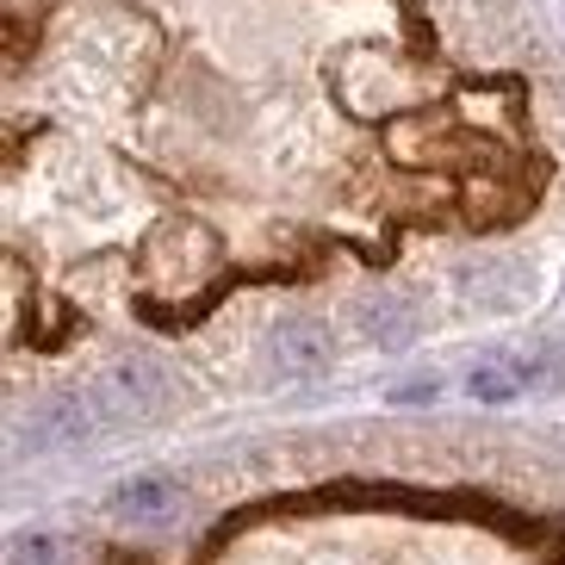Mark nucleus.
<instances>
[{"label": "nucleus", "instance_id": "9", "mask_svg": "<svg viewBox=\"0 0 565 565\" xmlns=\"http://www.w3.org/2000/svg\"><path fill=\"white\" fill-rule=\"evenodd\" d=\"M423 404V398H435V380H411V385H392V404Z\"/></svg>", "mask_w": 565, "mask_h": 565}, {"label": "nucleus", "instance_id": "2", "mask_svg": "<svg viewBox=\"0 0 565 565\" xmlns=\"http://www.w3.org/2000/svg\"><path fill=\"white\" fill-rule=\"evenodd\" d=\"M106 423H100V411H94L87 392H44V398L25 411V423H19V448L25 454H75Z\"/></svg>", "mask_w": 565, "mask_h": 565}, {"label": "nucleus", "instance_id": "4", "mask_svg": "<svg viewBox=\"0 0 565 565\" xmlns=\"http://www.w3.org/2000/svg\"><path fill=\"white\" fill-rule=\"evenodd\" d=\"M335 361V335L317 317H280L274 323V366L286 380H317Z\"/></svg>", "mask_w": 565, "mask_h": 565}, {"label": "nucleus", "instance_id": "8", "mask_svg": "<svg viewBox=\"0 0 565 565\" xmlns=\"http://www.w3.org/2000/svg\"><path fill=\"white\" fill-rule=\"evenodd\" d=\"M534 385H547V392H565V342H553V349H541L529 361Z\"/></svg>", "mask_w": 565, "mask_h": 565}, {"label": "nucleus", "instance_id": "5", "mask_svg": "<svg viewBox=\"0 0 565 565\" xmlns=\"http://www.w3.org/2000/svg\"><path fill=\"white\" fill-rule=\"evenodd\" d=\"M354 323H361V335L373 349H404L416 335V305L398 299V292H380V299H366L361 311H354Z\"/></svg>", "mask_w": 565, "mask_h": 565}, {"label": "nucleus", "instance_id": "1", "mask_svg": "<svg viewBox=\"0 0 565 565\" xmlns=\"http://www.w3.org/2000/svg\"><path fill=\"white\" fill-rule=\"evenodd\" d=\"M87 398L100 411V423H137L168 404V366L156 354H113V361L87 380Z\"/></svg>", "mask_w": 565, "mask_h": 565}, {"label": "nucleus", "instance_id": "3", "mask_svg": "<svg viewBox=\"0 0 565 565\" xmlns=\"http://www.w3.org/2000/svg\"><path fill=\"white\" fill-rule=\"evenodd\" d=\"M106 510L118 522H131V529H162V522L181 515V484L168 479V472H131V479L113 484Z\"/></svg>", "mask_w": 565, "mask_h": 565}, {"label": "nucleus", "instance_id": "7", "mask_svg": "<svg viewBox=\"0 0 565 565\" xmlns=\"http://www.w3.org/2000/svg\"><path fill=\"white\" fill-rule=\"evenodd\" d=\"M7 565H63V541L51 529H19L7 541Z\"/></svg>", "mask_w": 565, "mask_h": 565}, {"label": "nucleus", "instance_id": "6", "mask_svg": "<svg viewBox=\"0 0 565 565\" xmlns=\"http://www.w3.org/2000/svg\"><path fill=\"white\" fill-rule=\"evenodd\" d=\"M534 385V373H529V361H515V354H498V361H479L472 373H466V392L479 404H510V398H522Z\"/></svg>", "mask_w": 565, "mask_h": 565}]
</instances>
